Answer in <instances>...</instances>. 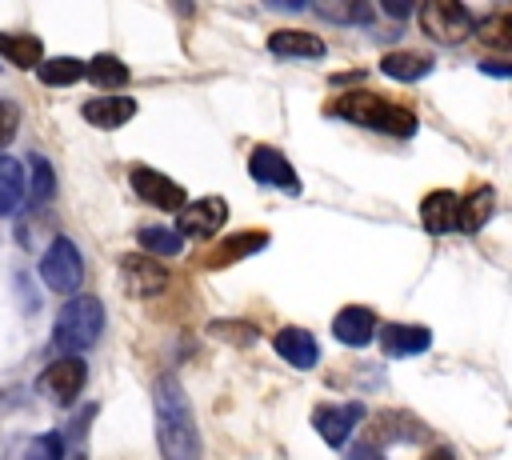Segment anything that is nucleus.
<instances>
[{"label":"nucleus","instance_id":"f257e3e1","mask_svg":"<svg viewBox=\"0 0 512 460\" xmlns=\"http://www.w3.org/2000/svg\"><path fill=\"white\" fill-rule=\"evenodd\" d=\"M156 408V448L164 460H200V428L192 416V400L176 376H160L152 388Z\"/></svg>","mask_w":512,"mask_h":460},{"label":"nucleus","instance_id":"f03ea898","mask_svg":"<svg viewBox=\"0 0 512 460\" xmlns=\"http://www.w3.org/2000/svg\"><path fill=\"white\" fill-rule=\"evenodd\" d=\"M328 112L348 120V124H356V128H372V132H388V136H412L420 128L412 108L392 104V100H384L380 92H368V88L336 96Z\"/></svg>","mask_w":512,"mask_h":460},{"label":"nucleus","instance_id":"7ed1b4c3","mask_svg":"<svg viewBox=\"0 0 512 460\" xmlns=\"http://www.w3.org/2000/svg\"><path fill=\"white\" fill-rule=\"evenodd\" d=\"M100 332H104V304L88 292L68 296L64 308L56 312V320H52V344L72 352V356L88 352L100 340Z\"/></svg>","mask_w":512,"mask_h":460},{"label":"nucleus","instance_id":"20e7f679","mask_svg":"<svg viewBox=\"0 0 512 460\" xmlns=\"http://www.w3.org/2000/svg\"><path fill=\"white\" fill-rule=\"evenodd\" d=\"M420 28L436 44H464L476 32V16L456 0H428L420 8Z\"/></svg>","mask_w":512,"mask_h":460},{"label":"nucleus","instance_id":"39448f33","mask_svg":"<svg viewBox=\"0 0 512 460\" xmlns=\"http://www.w3.org/2000/svg\"><path fill=\"white\" fill-rule=\"evenodd\" d=\"M40 280L60 292V296H76L80 292V280H84V260H80V248L68 240V236H56L48 244V252L40 256Z\"/></svg>","mask_w":512,"mask_h":460},{"label":"nucleus","instance_id":"423d86ee","mask_svg":"<svg viewBox=\"0 0 512 460\" xmlns=\"http://www.w3.org/2000/svg\"><path fill=\"white\" fill-rule=\"evenodd\" d=\"M248 176H252L256 184L280 188V192H288V196H300V192H304V184H300L296 168H292V164H288V156H284V152H276L272 144H256V148L248 152Z\"/></svg>","mask_w":512,"mask_h":460},{"label":"nucleus","instance_id":"0eeeda50","mask_svg":"<svg viewBox=\"0 0 512 460\" xmlns=\"http://www.w3.org/2000/svg\"><path fill=\"white\" fill-rule=\"evenodd\" d=\"M128 180H132V192L144 200V204H152V208H160V212H184V204H188V192L172 180V176H164V172H156V168H144V164H136L132 172H128Z\"/></svg>","mask_w":512,"mask_h":460},{"label":"nucleus","instance_id":"6e6552de","mask_svg":"<svg viewBox=\"0 0 512 460\" xmlns=\"http://www.w3.org/2000/svg\"><path fill=\"white\" fill-rule=\"evenodd\" d=\"M84 380H88L84 360H80V356H60V360H52V364L36 376V388H40V396H48L52 404H72V400L80 396Z\"/></svg>","mask_w":512,"mask_h":460},{"label":"nucleus","instance_id":"1a4fd4ad","mask_svg":"<svg viewBox=\"0 0 512 460\" xmlns=\"http://www.w3.org/2000/svg\"><path fill=\"white\" fill-rule=\"evenodd\" d=\"M228 224V204L220 196H200L192 204H184V212L176 216V232L184 240H208Z\"/></svg>","mask_w":512,"mask_h":460},{"label":"nucleus","instance_id":"9d476101","mask_svg":"<svg viewBox=\"0 0 512 460\" xmlns=\"http://www.w3.org/2000/svg\"><path fill=\"white\" fill-rule=\"evenodd\" d=\"M120 280H124L128 296L144 300V296H160L168 288V268L148 252H128V256H120Z\"/></svg>","mask_w":512,"mask_h":460},{"label":"nucleus","instance_id":"9b49d317","mask_svg":"<svg viewBox=\"0 0 512 460\" xmlns=\"http://www.w3.org/2000/svg\"><path fill=\"white\" fill-rule=\"evenodd\" d=\"M376 340H380V352H384V356H392V360H404V356H420V352H428V344H432V332H428L424 324L388 320V324L376 332Z\"/></svg>","mask_w":512,"mask_h":460},{"label":"nucleus","instance_id":"f8f14e48","mask_svg":"<svg viewBox=\"0 0 512 460\" xmlns=\"http://www.w3.org/2000/svg\"><path fill=\"white\" fill-rule=\"evenodd\" d=\"M360 420H364V404H316V412H312V428L332 448H340Z\"/></svg>","mask_w":512,"mask_h":460},{"label":"nucleus","instance_id":"ddd939ff","mask_svg":"<svg viewBox=\"0 0 512 460\" xmlns=\"http://www.w3.org/2000/svg\"><path fill=\"white\" fill-rule=\"evenodd\" d=\"M420 220L432 236H444V232H460V196L448 192V188H432L424 200H420Z\"/></svg>","mask_w":512,"mask_h":460},{"label":"nucleus","instance_id":"4468645a","mask_svg":"<svg viewBox=\"0 0 512 460\" xmlns=\"http://www.w3.org/2000/svg\"><path fill=\"white\" fill-rule=\"evenodd\" d=\"M332 336H336L344 348H364V344L376 336V312L364 308V304L340 308L336 320H332Z\"/></svg>","mask_w":512,"mask_h":460},{"label":"nucleus","instance_id":"2eb2a0df","mask_svg":"<svg viewBox=\"0 0 512 460\" xmlns=\"http://www.w3.org/2000/svg\"><path fill=\"white\" fill-rule=\"evenodd\" d=\"M268 52L272 56H288V60H320L328 52V44L304 28H280L268 36Z\"/></svg>","mask_w":512,"mask_h":460},{"label":"nucleus","instance_id":"dca6fc26","mask_svg":"<svg viewBox=\"0 0 512 460\" xmlns=\"http://www.w3.org/2000/svg\"><path fill=\"white\" fill-rule=\"evenodd\" d=\"M272 348L280 360H288L292 368H316L320 364V348H316V336L304 332V328H280L272 336Z\"/></svg>","mask_w":512,"mask_h":460},{"label":"nucleus","instance_id":"f3484780","mask_svg":"<svg viewBox=\"0 0 512 460\" xmlns=\"http://www.w3.org/2000/svg\"><path fill=\"white\" fill-rule=\"evenodd\" d=\"M80 116L92 124V128H120V124H128L132 116H136V100L132 96H92L84 108H80Z\"/></svg>","mask_w":512,"mask_h":460},{"label":"nucleus","instance_id":"a211bd4d","mask_svg":"<svg viewBox=\"0 0 512 460\" xmlns=\"http://www.w3.org/2000/svg\"><path fill=\"white\" fill-rule=\"evenodd\" d=\"M268 244V232H232V236H224L208 256H204V264L208 268H224V264H236V260H244V256H256L260 248Z\"/></svg>","mask_w":512,"mask_h":460},{"label":"nucleus","instance_id":"6ab92c4d","mask_svg":"<svg viewBox=\"0 0 512 460\" xmlns=\"http://www.w3.org/2000/svg\"><path fill=\"white\" fill-rule=\"evenodd\" d=\"M432 56L428 52H416V48H400V52H384L380 56V72L384 76H392V80H420V76H428L432 72Z\"/></svg>","mask_w":512,"mask_h":460},{"label":"nucleus","instance_id":"aec40b11","mask_svg":"<svg viewBox=\"0 0 512 460\" xmlns=\"http://www.w3.org/2000/svg\"><path fill=\"white\" fill-rule=\"evenodd\" d=\"M0 56L16 68H40L44 64V44L32 32H0Z\"/></svg>","mask_w":512,"mask_h":460},{"label":"nucleus","instance_id":"412c9836","mask_svg":"<svg viewBox=\"0 0 512 460\" xmlns=\"http://www.w3.org/2000/svg\"><path fill=\"white\" fill-rule=\"evenodd\" d=\"M24 200H28L24 164H20V160H12V156H0V216H12Z\"/></svg>","mask_w":512,"mask_h":460},{"label":"nucleus","instance_id":"4be33fe9","mask_svg":"<svg viewBox=\"0 0 512 460\" xmlns=\"http://www.w3.org/2000/svg\"><path fill=\"white\" fill-rule=\"evenodd\" d=\"M496 208V192L484 184V188H472L468 196H460V232H480L488 224Z\"/></svg>","mask_w":512,"mask_h":460},{"label":"nucleus","instance_id":"5701e85b","mask_svg":"<svg viewBox=\"0 0 512 460\" xmlns=\"http://www.w3.org/2000/svg\"><path fill=\"white\" fill-rule=\"evenodd\" d=\"M36 76H40V84H48V88H68V84H76L80 76H88V64L76 60V56H48V60L36 68Z\"/></svg>","mask_w":512,"mask_h":460},{"label":"nucleus","instance_id":"b1692460","mask_svg":"<svg viewBox=\"0 0 512 460\" xmlns=\"http://www.w3.org/2000/svg\"><path fill=\"white\" fill-rule=\"evenodd\" d=\"M136 240L148 256H180V248H184V236L176 228H164V224H144L136 232Z\"/></svg>","mask_w":512,"mask_h":460},{"label":"nucleus","instance_id":"393cba45","mask_svg":"<svg viewBox=\"0 0 512 460\" xmlns=\"http://www.w3.org/2000/svg\"><path fill=\"white\" fill-rule=\"evenodd\" d=\"M88 80L100 84V88H120V84H128V64L120 56L100 52V56L88 60Z\"/></svg>","mask_w":512,"mask_h":460},{"label":"nucleus","instance_id":"a878e982","mask_svg":"<svg viewBox=\"0 0 512 460\" xmlns=\"http://www.w3.org/2000/svg\"><path fill=\"white\" fill-rule=\"evenodd\" d=\"M28 168H32V180H28V204H44V200H52V196H56V172H52V164H48L40 152H32V156H28Z\"/></svg>","mask_w":512,"mask_h":460},{"label":"nucleus","instance_id":"bb28decb","mask_svg":"<svg viewBox=\"0 0 512 460\" xmlns=\"http://www.w3.org/2000/svg\"><path fill=\"white\" fill-rule=\"evenodd\" d=\"M476 36L488 48H512V12H492L488 20L476 24Z\"/></svg>","mask_w":512,"mask_h":460},{"label":"nucleus","instance_id":"cd10ccee","mask_svg":"<svg viewBox=\"0 0 512 460\" xmlns=\"http://www.w3.org/2000/svg\"><path fill=\"white\" fill-rule=\"evenodd\" d=\"M24 460H64V436L60 432H40L24 448Z\"/></svg>","mask_w":512,"mask_h":460},{"label":"nucleus","instance_id":"c85d7f7f","mask_svg":"<svg viewBox=\"0 0 512 460\" xmlns=\"http://www.w3.org/2000/svg\"><path fill=\"white\" fill-rule=\"evenodd\" d=\"M316 12L328 16V20H344V24L368 20V8H364V4H316Z\"/></svg>","mask_w":512,"mask_h":460},{"label":"nucleus","instance_id":"c756f323","mask_svg":"<svg viewBox=\"0 0 512 460\" xmlns=\"http://www.w3.org/2000/svg\"><path fill=\"white\" fill-rule=\"evenodd\" d=\"M16 124H20V112H16V104H8V100H0V148L16 136Z\"/></svg>","mask_w":512,"mask_h":460},{"label":"nucleus","instance_id":"7c9ffc66","mask_svg":"<svg viewBox=\"0 0 512 460\" xmlns=\"http://www.w3.org/2000/svg\"><path fill=\"white\" fill-rule=\"evenodd\" d=\"M348 460H384V452L376 448V444H352V452H348Z\"/></svg>","mask_w":512,"mask_h":460},{"label":"nucleus","instance_id":"2f4dec72","mask_svg":"<svg viewBox=\"0 0 512 460\" xmlns=\"http://www.w3.org/2000/svg\"><path fill=\"white\" fill-rule=\"evenodd\" d=\"M488 76H512V64H480Z\"/></svg>","mask_w":512,"mask_h":460},{"label":"nucleus","instance_id":"473e14b6","mask_svg":"<svg viewBox=\"0 0 512 460\" xmlns=\"http://www.w3.org/2000/svg\"><path fill=\"white\" fill-rule=\"evenodd\" d=\"M384 12H388V16H408L412 8H408V4H384Z\"/></svg>","mask_w":512,"mask_h":460},{"label":"nucleus","instance_id":"72a5a7b5","mask_svg":"<svg viewBox=\"0 0 512 460\" xmlns=\"http://www.w3.org/2000/svg\"><path fill=\"white\" fill-rule=\"evenodd\" d=\"M424 460H456V456H452V452H448V448H432V452H428V456H424Z\"/></svg>","mask_w":512,"mask_h":460},{"label":"nucleus","instance_id":"f704fd0d","mask_svg":"<svg viewBox=\"0 0 512 460\" xmlns=\"http://www.w3.org/2000/svg\"><path fill=\"white\" fill-rule=\"evenodd\" d=\"M76 460H84V456H76Z\"/></svg>","mask_w":512,"mask_h":460}]
</instances>
